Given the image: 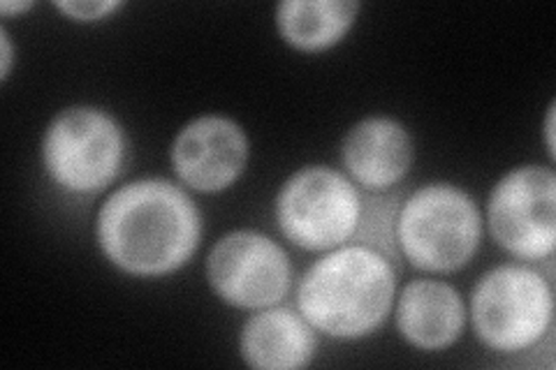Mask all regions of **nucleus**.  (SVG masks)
Segmentation results:
<instances>
[{
	"label": "nucleus",
	"instance_id": "1",
	"mask_svg": "<svg viewBox=\"0 0 556 370\" xmlns=\"http://www.w3.org/2000/svg\"><path fill=\"white\" fill-rule=\"evenodd\" d=\"M96 241L114 269L135 278L177 273L195 257L202 214L167 179H137L110 192L96 218Z\"/></svg>",
	"mask_w": 556,
	"mask_h": 370
},
{
	"label": "nucleus",
	"instance_id": "2",
	"mask_svg": "<svg viewBox=\"0 0 556 370\" xmlns=\"http://www.w3.org/2000/svg\"><path fill=\"white\" fill-rule=\"evenodd\" d=\"M394 298V261L357 241L323 253L298 285V310L316 333L334 341L371 336L388 322Z\"/></svg>",
	"mask_w": 556,
	"mask_h": 370
},
{
	"label": "nucleus",
	"instance_id": "3",
	"mask_svg": "<svg viewBox=\"0 0 556 370\" xmlns=\"http://www.w3.org/2000/svg\"><path fill=\"white\" fill-rule=\"evenodd\" d=\"M482 214L466 190L427 183L399 204L394 241L399 255L425 273H455L478 255Z\"/></svg>",
	"mask_w": 556,
	"mask_h": 370
},
{
	"label": "nucleus",
	"instance_id": "4",
	"mask_svg": "<svg viewBox=\"0 0 556 370\" xmlns=\"http://www.w3.org/2000/svg\"><path fill=\"white\" fill-rule=\"evenodd\" d=\"M476 339L496 355L531 352L552 336V278L527 261H508L486 271L468 304Z\"/></svg>",
	"mask_w": 556,
	"mask_h": 370
},
{
	"label": "nucleus",
	"instance_id": "5",
	"mask_svg": "<svg viewBox=\"0 0 556 370\" xmlns=\"http://www.w3.org/2000/svg\"><path fill=\"white\" fill-rule=\"evenodd\" d=\"M47 179L67 195L108 190L124 169L126 132L104 110L77 104L49 120L40 142Z\"/></svg>",
	"mask_w": 556,
	"mask_h": 370
},
{
	"label": "nucleus",
	"instance_id": "6",
	"mask_svg": "<svg viewBox=\"0 0 556 370\" xmlns=\"http://www.w3.org/2000/svg\"><path fill=\"white\" fill-rule=\"evenodd\" d=\"M364 214L359 188L339 169L308 165L288 176L274 200L281 234L306 253L351 243Z\"/></svg>",
	"mask_w": 556,
	"mask_h": 370
},
{
	"label": "nucleus",
	"instance_id": "7",
	"mask_svg": "<svg viewBox=\"0 0 556 370\" xmlns=\"http://www.w3.org/2000/svg\"><path fill=\"white\" fill-rule=\"evenodd\" d=\"M484 222L498 248L541 264L556 248V176L549 167L521 165L503 174L490 192Z\"/></svg>",
	"mask_w": 556,
	"mask_h": 370
},
{
	"label": "nucleus",
	"instance_id": "8",
	"mask_svg": "<svg viewBox=\"0 0 556 370\" xmlns=\"http://www.w3.org/2000/svg\"><path fill=\"white\" fill-rule=\"evenodd\" d=\"M206 283L223 304L239 310H263L288 296L292 264L271 237L255 229H235L208 251Z\"/></svg>",
	"mask_w": 556,
	"mask_h": 370
},
{
	"label": "nucleus",
	"instance_id": "9",
	"mask_svg": "<svg viewBox=\"0 0 556 370\" xmlns=\"http://www.w3.org/2000/svg\"><path fill=\"white\" fill-rule=\"evenodd\" d=\"M249 157L247 130L220 114L188 120L169 149V165L179 183L202 195H218L232 188L247 171Z\"/></svg>",
	"mask_w": 556,
	"mask_h": 370
},
{
	"label": "nucleus",
	"instance_id": "10",
	"mask_svg": "<svg viewBox=\"0 0 556 370\" xmlns=\"http://www.w3.org/2000/svg\"><path fill=\"white\" fill-rule=\"evenodd\" d=\"M413 135L392 116H367L345 132L341 163L357 188L380 195L406 179L413 167Z\"/></svg>",
	"mask_w": 556,
	"mask_h": 370
},
{
	"label": "nucleus",
	"instance_id": "11",
	"mask_svg": "<svg viewBox=\"0 0 556 370\" xmlns=\"http://www.w3.org/2000/svg\"><path fill=\"white\" fill-rule=\"evenodd\" d=\"M394 324L402 339L422 352L455 345L466 329V304L445 280L417 278L394 298Z\"/></svg>",
	"mask_w": 556,
	"mask_h": 370
},
{
	"label": "nucleus",
	"instance_id": "12",
	"mask_svg": "<svg viewBox=\"0 0 556 370\" xmlns=\"http://www.w3.org/2000/svg\"><path fill=\"white\" fill-rule=\"evenodd\" d=\"M316 349V329L286 306L253 310L239 331V355L255 370H302Z\"/></svg>",
	"mask_w": 556,
	"mask_h": 370
},
{
	"label": "nucleus",
	"instance_id": "13",
	"mask_svg": "<svg viewBox=\"0 0 556 370\" xmlns=\"http://www.w3.org/2000/svg\"><path fill=\"white\" fill-rule=\"evenodd\" d=\"M359 8L355 0H286L276 5V30L294 51L320 54L351 33Z\"/></svg>",
	"mask_w": 556,
	"mask_h": 370
},
{
	"label": "nucleus",
	"instance_id": "14",
	"mask_svg": "<svg viewBox=\"0 0 556 370\" xmlns=\"http://www.w3.org/2000/svg\"><path fill=\"white\" fill-rule=\"evenodd\" d=\"M54 8L77 24H96L108 20L124 8V3L121 0H65V3H54Z\"/></svg>",
	"mask_w": 556,
	"mask_h": 370
},
{
	"label": "nucleus",
	"instance_id": "15",
	"mask_svg": "<svg viewBox=\"0 0 556 370\" xmlns=\"http://www.w3.org/2000/svg\"><path fill=\"white\" fill-rule=\"evenodd\" d=\"M12 61H14V49L10 42V35L5 28H0V79L3 81L10 79Z\"/></svg>",
	"mask_w": 556,
	"mask_h": 370
},
{
	"label": "nucleus",
	"instance_id": "16",
	"mask_svg": "<svg viewBox=\"0 0 556 370\" xmlns=\"http://www.w3.org/2000/svg\"><path fill=\"white\" fill-rule=\"evenodd\" d=\"M543 132H545V149H547V155H549V161H554V155H556V153H554V102H549V107H547Z\"/></svg>",
	"mask_w": 556,
	"mask_h": 370
},
{
	"label": "nucleus",
	"instance_id": "17",
	"mask_svg": "<svg viewBox=\"0 0 556 370\" xmlns=\"http://www.w3.org/2000/svg\"><path fill=\"white\" fill-rule=\"evenodd\" d=\"M33 10V3H28V0H24V3H0V14H22V12H28Z\"/></svg>",
	"mask_w": 556,
	"mask_h": 370
}]
</instances>
